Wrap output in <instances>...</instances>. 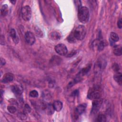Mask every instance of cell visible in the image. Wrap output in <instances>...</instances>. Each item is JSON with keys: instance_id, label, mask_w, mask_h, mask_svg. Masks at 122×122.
<instances>
[{"instance_id": "18", "label": "cell", "mask_w": 122, "mask_h": 122, "mask_svg": "<svg viewBox=\"0 0 122 122\" xmlns=\"http://www.w3.org/2000/svg\"><path fill=\"white\" fill-rule=\"evenodd\" d=\"M96 121L98 122H104L106 121V116L102 113H99L96 118Z\"/></svg>"}, {"instance_id": "2", "label": "cell", "mask_w": 122, "mask_h": 122, "mask_svg": "<svg viewBox=\"0 0 122 122\" xmlns=\"http://www.w3.org/2000/svg\"><path fill=\"white\" fill-rule=\"evenodd\" d=\"M72 34L76 40L81 41L85 37L86 29L83 25H79L76 28L74 31L72 32Z\"/></svg>"}, {"instance_id": "33", "label": "cell", "mask_w": 122, "mask_h": 122, "mask_svg": "<svg viewBox=\"0 0 122 122\" xmlns=\"http://www.w3.org/2000/svg\"><path fill=\"white\" fill-rule=\"evenodd\" d=\"M10 2L11 3H12L13 4H15L16 3V0H10Z\"/></svg>"}, {"instance_id": "10", "label": "cell", "mask_w": 122, "mask_h": 122, "mask_svg": "<svg viewBox=\"0 0 122 122\" xmlns=\"http://www.w3.org/2000/svg\"><path fill=\"white\" fill-rule=\"evenodd\" d=\"M41 108L48 115L52 114L54 113L55 111L53 105L51 104H43L42 105Z\"/></svg>"}, {"instance_id": "7", "label": "cell", "mask_w": 122, "mask_h": 122, "mask_svg": "<svg viewBox=\"0 0 122 122\" xmlns=\"http://www.w3.org/2000/svg\"><path fill=\"white\" fill-rule=\"evenodd\" d=\"M55 51L58 54L61 56L66 55L68 53V50L66 45L62 43L56 45L54 48Z\"/></svg>"}, {"instance_id": "8", "label": "cell", "mask_w": 122, "mask_h": 122, "mask_svg": "<svg viewBox=\"0 0 122 122\" xmlns=\"http://www.w3.org/2000/svg\"><path fill=\"white\" fill-rule=\"evenodd\" d=\"M24 38L26 43L30 45H33L35 42V38L34 35L31 31H28L26 32L25 33Z\"/></svg>"}, {"instance_id": "16", "label": "cell", "mask_w": 122, "mask_h": 122, "mask_svg": "<svg viewBox=\"0 0 122 122\" xmlns=\"http://www.w3.org/2000/svg\"><path fill=\"white\" fill-rule=\"evenodd\" d=\"M50 38L53 41H58L61 39V35L57 31H52L50 33Z\"/></svg>"}, {"instance_id": "4", "label": "cell", "mask_w": 122, "mask_h": 122, "mask_svg": "<svg viewBox=\"0 0 122 122\" xmlns=\"http://www.w3.org/2000/svg\"><path fill=\"white\" fill-rule=\"evenodd\" d=\"M21 17L25 21H29L31 16V10L30 6L26 5L23 7L21 10Z\"/></svg>"}, {"instance_id": "23", "label": "cell", "mask_w": 122, "mask_h": 122, "mask_svg": "<svg viewBox=\"0 0 122 122\" xmlns=\"http://www.w3.org/2000/svg\"><path fill=\"white\" fill-rule=\"evenodd\" d=\"M29 95L31 97L36 98V97H38L39 93H38V92L37 91H36V90H32V91H31L30 92Z\"/></svg>"}, {"instance_id": "14", "label": "cell", "mask_w": 122, "mask_h": 122, "mask_svg": "<svg viewBox=\"0 0 122 122\" xmlns=\"http://www.w3.org/2000/svg\"><path fill=\"white\" fill-rule=\"evenodd\" d=\"M52 105L55 111L57 112H60L61 111L63 107V104L62 102L60 101H54Z\"/></svg>"}, {"instance_id": "15", "label": "cell", "mask_w": 122, "mask_h": 122, "mask_svg": "<svg viewBox=\"0 0 122 122\" xmlns=\"http://www.w3.org/2000/svg\"><path fill=\"white\" fill-rule=\"evenodd\" d=\"M113 79L119 85H121L122 84V75L120 72H116L113 76Z\"/></svg>"}, {"instance_id": "5", "label": "cell", "mask_w": 122, "mask_h": 122, "mask_svg": "<svg viewBox=\"0 0 122 122\" xmlns=\"http://www.w3.org/2000/svg\"><path fill=\"white\" fill-rule=\"evenodd\" d=\"M106 65V61L102 58H100L97 61L94 65V71L96 73L100 72L105 67Z\"/></svg>"}, {"instance_id": "22", "label": "cell", "mask_w": 122, "mask_h": 122, "mask_svg": "<svg viewBox=\"0 0 122 122\" xmlns=\"http://www.w3.org/2000/svg\"><path fill=\"white\" fill-rule=\"evenodd\" d=\"M35 33L36 35H37V36L39 37H43V32L38 27H36L35 28Z\"/></svg>"}, {"instance_id": "6", "label": "cell", "mask_w": 122, "mask_h": 122, "mask_svg": "<svg viewBox=\"0 0 122 122\" xmlns=\"http://www.w3.org/2000/svg\"><path fill=\"white\" fill-rule=\"evenodd\" d=\"M102 103V100L100 98L94 99L93 100L92 104V113L93 114H96L98 111L100 110L101 105Z\"/></svg>"}, {"instance_id": "13", "label": "cell", "mask_w": 122, "mask_h": 122, "mask_svg": "<svg viewBox=\"0 0 122 122\" xmlns=\"http://www.w3.org/2000/svg\"><path fill=\"white\" fill-rule=\"evenodd\" d=\"M10 35L15 43H18L19 41V37L17 34L16 30L14 29H11L10 32Z\"/></svg>"}, {"instance_id": "11", "label": "cell", "mask_w": 122, "mask_h": 122, "mask_svg": "<svg viewBox=\"0 0 122 122\" xmlns=\"http://www.w3.org/2000/svg\"><path fill=\"white\" fill-rule=\"evenodd\" d=\"M13 79V75L11 73H6L4 74L1 79V82L3 83H9Z\"/></svg>"}, {"instance_id": "25", "label": "cell", "mask_w": 122, "mask_h": 122, "mask_svg": "<svg viewBox=\"0 0 122 122\" xmlns=\"http://www.w3.org/2000/svg\"><path fill=\"white\" fill-rule=\"evenodd\" d=\"M30 111H31V108H30V106L28 104H26L24 107L23 112H24L26 114H28V113H30Z\"/></svg>"}, {"instance_id": "21", "label": "cell", "mask_w": 122, "mask_h": 122, "mask_svg": "<svg viewBox=\"0 0 122 122\" xmlns=\"http://www.w3.org/2000/svg\"><path fill=\"white\" fill-rule=\"evenodd\" d=\"M110 38L112 40V41L113 42L114 41H117L119 40V37L118 34L114 32H112L110 33Z\"/></svg>"}, {"instance_id": "20", "label": "cell", "mask_w": 122, "mask_h": 122, "mask_svg": "<svg viewBox=\"0 0 122 122\" xmlns=\"http://www.w3.org/2000/svg\"><path fill=\"white\" fill-rule=\"evenodd\" d=\"M8 12V6L7 4H4L2 6L1 8V14L3 16H6Z\"/></svg>"}, {"instance_id": "31", "label": "cell", "mask_w": 122, "mask_h": 122, "mask_svg": "<svg viewBox=\"0 0 122 122\" xmlns=\"http://www.w3.org/2000/svg\"><path fill=\"white\" fill-rule=\"evenodd\" d=\"M5 63H6L5 60L2 58H0V66L2 67V66L5 65Z\"/></svg>"}, {"instance_id": "30", "label": "cell", "mask_w": 122, "mask_h": 122, "mask_svg": "<svg viewBox=\"0 0 122 122\" xmlns=\"http://www.w3.org/2000/svg\"><path fill=\"white\" fill-rule=\"evenodd\" d=\"M76 53V51H71L69 53H67L66 55L67 57H71L73 55H74Z\"/></svg>"}, {"instance_id": "19", "label": "cell", "mask_w": 122, "mask_h": 122, "mask_svg": "<svg viewBox=\"0 0 122 122\" xmlns=\"http://www.w3.org/2000/svg\"><path fill=\"white\" fill-rule=\"evenodd\" d=\"M114 54L117 56H120L122 55V47L121 46H119L116 45L114 46L113 50Z\"/></svg>"}, {"instance_id": "32", "label": "cell", "mask_w": 122, "mask_h": 122, "mask_svg": "<svg viewBox=\"0 0 122 122\" xmlns=\"http://www.w3.org/2000/svg\"><path fill=\"white\" fill-rule=\"evenodd\" d=\"M9 102L12 104H14V105H17V102H16V101L14 99H10L9 100Z\"/></svg>"}, {"instance_id": "26", "label": "cell", "mask_w": 122, "mask_h": 122, "mask_svg": "<svg viewBox=\"0 0 122 122\" xmlns=\"http://www.w3.org/2000/svg\"><path fill=\"white\" fill-rule=\"evenodd\" d=\"M27 114L25 113L24 112H21L18 114V116L20 119L21 120H25L27 119Z\"/></svg>"}, {"instance_id": "9", "label": "cell", "mask_w": 122, "mask_h": 122, "mask_svg": "<svg viewBox=\"0 0 122 122\" xmlns=\"http://www.w3.org/2000/svg\"><path fill=\"white\" fill-rule=\"evenodd\" d=\"M86 108V104L85 103H82L78 105L75 108L74 115L75 118H78L82 113L84 112Z\"/></svg>"}, {"instance_id": "29", "label": "cell", "mask_w": 122, "mask_h": 122, "mask_svg": "<svg viewBox=\"0 0 122 122\" xmlns=\"http://www.w3.org/2000/svg\"><path fill=\"white\" fill-rule=\"evenodd\" d=\"M117 26L119 28L121 29L122 27V20L121 19H119V20H118L117 22Z\"/></svg>"}, {"instance_id": "3", "label": "cell", "mask_w": 122, "mask_h": 122, "mask_svg": "<svg viewBox=\"0 0 122 122\" xmlns=\"http://www.w3.org/2000/svg\"><path fill=\"white\" fill-rule=\"evenodd\" d=\"M87 97L90 100H93L94 99L100 98L101 93L99 87L95 86L91 88L88 92Z\"/></svg>"}, {"instance_id": "27", "label": "cell", "mask_w": 122, "mask_h": 122, "mask_svg": "<svg viewBox=\"0 0 122 122\" xmlns=\"http://www.w3.org/2000/svg\"><path fill=\"white\" fill-rule=\"evenodd\" d=\"M76 40L75 39V38H74L73 34H71L69 37H68V41H69L70 42H71V43H73V42H74Z\"/></svg>"}, {"instance_id": "17", "label": "cell", "mask_w": 122, "mask_h": 122, "mask_svg": "<svg viewBox=\"0 0 122 122\" xmlns=\"http://www.w3.org/2000/svg\"><path fill=\"white\" fill-rule=\"evenodd\" d=\"M97 44L98 51H102L103 50L104 47L107 45V42L106 41L102 40L99 41Z\"/></svg>"}, {"instance_id": "24", "label": "cell", "mask_w": 122, "mask_h": 122, "mask_svg": "<svg viewBox=\"0 0 122 122\" xmlns=\"http://www.w3.org/2000/svg\"><path fill=\"white\" fill-rule=\"evenodd\" d=\"M7 110L8 111L11 113H14L16 111H17V109L15 107L13 106H8L7 107Z\"/></svg>"}, {"instance_id": "28", "label": "cell", "mask_w": 122, "mask_h": 122, "mask_svg": "<svg viewBox=\"0 0 122 122\" xmlns=\"http://www.w3.org/2000/svg\"><path fill=\"white\" fill-rule=\"evenodd\" d=\"M112 68L113 69V70L116 72H118L119 71V70H120V67L119 66V65L117 63H114L113 64Z\"/></svg>"}, {"instance_id": "1", "label": "cell", "mask_w": 122, "mask_h": 122, "mask_svg": "<svg viewBox=\"0 0 122 122\" xmlns=\"http://www.w3.org/2000/svg\"><path fill=\"white\" fill-rule=\"evenodd\" d=\"M90 13L87 7L85 6H81L78 8V18L79 20L82 23H87L89 19Z\"/></svg>"}, {"instance_id": "12", "label": "cell", "mask_w": 122, "mask_h": 122, "mask_svg": "<svg viewBox=\"0 0 122 122\" xmlns=\"http://www.w3.org/2000/svg\"><path fill=\"white\" fill-rule=\"evenodd\" d=\"M12 92L17 95H20L23 92L22 87L19 85H15L11 87Z\"/></svg>"}]
</instances>
